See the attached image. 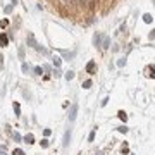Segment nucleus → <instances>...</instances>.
Listing matches in <instances>:
<instances>
[{
  "label": "nucleus",
  "mask_w": 155,
  "mask_h": 155,
  "mask_svg": "<svg viewBox=\"0 0 155 155\" xmlns=\"http://www.w3.org/2000/svg\"><path fill=\"white\" fill-rule=\"evenodd\" d=\"M60 64H62V60L59 59V57H55V59H53V66L55 67H60Z\"/></svg>",
  "instance_id": "obj_10"
},
{
  "label": "nucleus",
  "mask_w": 155,
  "mask_h": 155,
  "mask_svg": "<svg viewBox=\"0 0 155 155\" xmlns=\"http://www.w3.org/2000/svg\"><path fill=\"white\" fill-rule=\"evenodd\" d=\"M62 55H64V57H69V59L72 57V53H69V52H62Z\"/></svg>",
  "instance_id": "obj_25"
},
{
  "label": "nucleus",
  "mask_w": 155,
  "mask_h": 155,
  "mask_svg": "<svg viewBox=\"0 0 155 155\" xmlns=\"http://www.w3.org/2000/svg\"><path fill=\"white\" fill-rule=\"evenodd\" d=\"M34 74L42 76V74H43V67H34Z\"/></svg>",
  "instance_id": "obj_16"
},
{
  "label": "nucleus",
  "mask_w": 155,
  "mask_h": 155,
  "mask_svg": "<svg viewBox=\"0 0 155 155\" xmlns=\"http://www.w3.org/2000/svg\"><path fill=\"white\" fill-rule=\"evenodd\" d=\"M93 42H95V45H100V34H95Z\"/></svg>",
  "instance_id": "obj_20"
},
{
  "label": "nucleus",
  "mask_w": 155,
  "mask_h": 155,
  "mask_svg": "<svg viewBox=\"0 0 155 155\" xmlns=\"http://www.w3.org/2000/svg\"><path fill=\"white\" fill-rule=\"evenodd\" d=\"M24 143H28V145H33L34 143V136H33L31 133H28L26 136H24Z\"/></svg>",
  "instance_id": "obj_5"
},
{
  "label": "nucleus",
  "mask_w": 155,
  "mask_h": 155,
  "mask_svg": "<svg viewBox=\"0 0 155 155\" xmlns=\"http://www.w3.org/2000/svg\"><path fill=\"white\" fill-rule=\"evenodd\" d=\"M86 72H88V74H95V72H96V62H95V60H90V62L86 64Z\"/></svg>",
  "instance_id": "obj_1"
},
{
  "label": "nucleus",
  "mask_w": 155,
  "mask_h": 155,
  "mask_svg": "<svg viewBox=\"0 0 155 155\" xmlns=\"http://www.w3.org/2000/svg\"><path fill=\"white\" fill-rule=\"evenodd\" d=\"M153 2H155V0H153Z\"/></svg>",
  "instance_id": "obj_34"
},
{
  "label": "nucleus",
  "mask_w": 155,
  "mask_h": 155,
  "mask_svg": "<svg viewBox=\"0 0 155 155\" xmlns=\"http://www.w3.org/2000/svg\"><path fill=\"white\" fill-rule=\"evenodd\" d=\"M143 21H145L146 24H148V23H152V21H153V17H152V14H145V16H143Z\"/></svg>",
  "instance_id": "obj_6"
},
{
  "label": "nucleus",
  "mask_w": 155,
  "mask_h": 155,
  "mask_svg": "<svg viewBox=\"0 0 155 155\" xmlns=\"http://www.w3.org/2000/svg\"><path fill=\"white\" fill-rule=\"evenodd\" d=\"M0 26H2V28H7V26H9V21H7V19H2V21H0Z\"/></svg>",
  "instance_id": "obj_18"
},
{
  "label": "nucleus",
  "mask_w": 155,
  "mask_h": 155,
  "mask_svg": "<svg viewBox=\"0 0 155 155\" xmlns=\"http://www.w3.org/2000/svg\"><path fill=\"white\" fill-rule=\"evenodd\" d=\"M109 43H110V40L105 36V40H103V45H102V48H109Z\"/></svg>",
  "instance_id": "obj_17"
},
{
  "label": "nucleus",
  "mask_w": 155,
  "mask_h": 155,
  "mask_svg": "<svg viewBox=\"0 0 155 155\" xmlns=\"http://www.w3.org/2000/svg\"><path fill=\"white\" fill-rule=\"evenodd\" d=\"M124 64H126V60H119V62H117V66H119V67H122Z\"/></svg>",
  "instance_id": "obj_30"
},
{
  "label": "nucleus",
  "mask_w": 155,
  "mask_h": 155,
  "mask_svg": "<svg viewBox=\"0 0 155 155\" xmlns=\"http://www.w3.org/2000/svg\"><path fill=\"white\" fill-rule=\"evenodd\" d=\"M23 72H24V74H28V72H29V66H28L26 62H23Z\"/></svg>",
  "instance_id": "obj_12"
},
{
  "label": "nucleus",
  "mask_w": 155,
  "mask_h": 155,
  "mask_svg": "<svg viewBox=\"0 0 155 155\" xmlns=\"http://www.w3.org/2000/svg\"><path fill=\"white\" fill-rule=\"evenodd\" d=\"M14 110H16V115H21V107L17 102H14Z\"/></svg>",
  "instance_id": "obj_8"
},
{
  "label": "nucleus",
  "mask_w": 155,
  "mask_h": 155,
  "mask_svg": "<svg viewBox=\"0 0 155 155\" xmlns=\"http://www.w3.org/2000/svg\"><path fill=\"white\" fill-rule=\"evenodd\" d=\"M16 2H17V0H12V5H16Z\"/></svg>",
  "instance_id": "obj_31"
},
{
  "label": "nucleus",
  "mask_w": 155,
  "mask_h": 155,
  "mask_svg": "<svg viewBox=\"0 0 155 155\" xmlns=\"http://www.w3.org/2000/svg\"><path fill=\"white\" fill-rule=\"evenodd\" d=\"M40 145H42V146H43V148H47V146H48V145H50V141H48V140H47V138H45V140H42V141H40Z\"/></svg>",
  "instance_id": "obj_14"
},
{
  "label": "nucleus",
  "mask_w": 155,
  "mask_h": 155,
  "mask_svg": "<svg viewBox=\"0 0 155 155\" xmlns=\"http://www.w3.org/2000/svg\"><path fill=\"white\" fill-rule=\"evenodd\" d=\"M0 155H7V153H5V152H0Z\"/></svg>",
  "instance_id": "obj_32"
},
{
  "label": "nucleus",
  "mask_w": 155,
  "mask_h": 155,
  "mask_svg": "<svg viewBox=\"0 0 155 155\" xmlns=\"http://www.w3.org/2000/svg\"><path fill=\"white\" fill-rule=\"evenodd\" d=\"M148 71H150V72H148V76H150V78H155V66H152Z\"/></svg>",
  "instance_id": "obj_15"
},
{
  "label": "nucleus",
  "mask_w": 155,
  "mask_h": 155,
  "mask_svg": "<svg viewBox=\"0 0 155 155\" xmlns=\"http://www.w3.org/2000/svg\"><path fill=\"white\" fill-rule=\"evenodd\" d=\"M50 133H52L50 129H45V131H43V134H45V136H50Z\"/></svg>",
  "instance_id": "obj_29"
},
{
  "label": "nucleus",
  "mask_w": 155,
  "mask_h": 155,
  "mask_svg": "<svg viewBox=\"0 0 155 155\" xmlns=\"http://www.w3.org/2000/svg\"><path fill=\"white\" fill-rule=\"evenodd\" d=\"M148 38H150V40H155V29H152V31H150Z\"/></svg>",
  "instance_id": "obj_21"
},
{
  "label": "nucleus",
  "mask_w": 155,
  "mask_h": 155,
  "mask_svg": "<svg viewBox=\"0 0 155 155\" xmlns=\"http://www.w3.org/2000/svg\"><path fill=\"white\" fill-rule=\"evenodd\" d=\"M14 140H16V141H21V134H19V133H14Z\"/></svg>",
  "instance_id": "obj_22"
},
{
  "label": "nucleus",
  "mask_w": 155,
  "mask_h": 155,
  "mask_svg": "<svg viewBox=\"0 0 155 155\" xmlns=\"http://www.w3.org/2000/svg\"><path fill=\"white\" fill-rule=\"evenodd\" d=\"M14 155H26V153H24L21 148H16V150H14Z\"/></svg>",
  "instance_id": "obj_19"
},
{
  "label": "nucleus",
  "mask_w": 155,
  "mask_h": 155,
  "mask_svg": "<svg viewBox=\"0 0 155 155\" xmlns=\"http://www.w3.org/2000/svg\"><path fill=\"white\" fill-rule=\"evenodd\" d=\"M12 9H14V5H7V7H5V12H7V14H10V12H12Z\"/></svg>",
  "instance_id": "obj_23"
},
{
  "label": "nucleus",
  "mask_w": 155,
  "mask_h": 155,
  "mask_svg": "<svg viewBox=\"0 0 155 155\" xmlns=\"http://www.w3.org/2000/svg\"><path fill=\"white\" fill-rule=\"evenodd\" d=\"M0 47H9V36L5 33H0Z\"/></svg>",
  "instance_id": "obj_3"
},
{
  "label": "nucleus",
  "mask_w": 155,
  "mask_h": 155,
  "mask_svg": "<svg viewBox=\"0 0 155 155\" xmlns=\"http://www.w3.org/2000/svg\"><path fill=\"white\" fill-rule=\"evenodd\" d=\"M83 88H85V90H88V88H91V81H90V79H86V81L83 83Z\"/></svg>",
  "instance_id": "obj_13"
},
{
  "label": "nucleus",
  "mask_w": 155,
  "mask_h": 155,
  "mask_svg": "<svg viewBox=\"0 0 155 155\" xmlns=\"http://www.w3.org/2000/svg\"><path fill=\"white\" fill-rule=\"evenodd\" d=\"M107 102H109V98H103V100H102V103H100V105H102V107H105V105H107Z\"/></svg>",
  "instance_id": "obj_26"
},
{
  "label": "nucleus",
  "mask_w": 155,
  "mask_h": 155,
  "mask_svg": "<svg viewBox=\"0 0 155 155\" xmlns=\"http://www.w3.org/2000/svg\"><path fill=\"white\" fill-rule=\"evenodd\" d=\"M119 133H128V128H124V126H122V128H119Z\"/></svg>",
  "instance_id": "obj_27"
},
{
  "label": "nucleus",
  "mask_w": 155,
  "mask_h": 155,
  "mask_svg": "<svg viewBox=\"0 0 155 155\" xmlns=\"http://www.w3.org/2000/svg\"><path fill=\"white\" fill-rule=\"evenodd\" d=\"M95 155H103V153H102V152H98V153H95Z\"/></svg>",
  "instance_id": "obj_33"
},
{
  "label": "nucleus",
  "mask_w": 155,
  "mask_h": 155,
  "mask_svg": "<svg viewBox=\"0 0 155 155\" xmlns=\"http://www.w3.org/2000/svg\"><path fill=\"white\" fill-rule=\"evenodd\" d=\"M72 78H74V72H72V71H69V72H66V79H67V81H71V79H72Z\"/></svg>",
  "instance_id": "obj_11"
},
{
  "label": "nucleus",
  "mask_w": 155,
  "mask_h": 155,
  "mask_svg": "<svg viewBox=\"0 0 155 155\" xmlns=\"http://www.w3.org/2000/svg\"><path fill=\"white\" fill-rule=\"evenodd\" d=\"M119 119H121V121H124V122L128 121V114H126L124 110H121V112H119Z\"/></svg>",
  "instance_id": "obj_7"
},
{
  "label": "nucleus",
  "mask_w": 155,
  "mask_h": 155,
  "mask_svg": "<svg viewBox=\"0 0 155 155\" xmlns=\"http://www.w3.org/2000/svg\"><path fill=\"white\" fill-rule=\"evenodd\" d=\"M2 67H4V55L0 53V69H2Z\"/></svg>",
  "instance_id": "obj_24"
},
{
  "label": "nucleus",
  "mask_w": 155,
  "mask_h": 155,
  "mask_svg": "<svg viewBox=\"0 0 155 155\" xmlns=\"http://www.w3.org/2000/svg\"><path fill=\"white\" fill-rule=\"evenodd\" d=\"M19 55H21V57H24V48H23V47L19 48Z\"/></svg>",
  "instance_id": "obj_28"
},
{
  "label": "nucleus",
  "mask_w": 155,
  "mask_h": 155,
  "mask_svg": "<svg viewBox=\"0 0 155 155\" xmlns=\"http://www.w3.org/2000/svg\"><path fill=\"white\" fill-rule=\"evenodd\" d=\"M69 141H71V129H67V131H66V134H64L62 146H64V148H67V146H69Z\"/></svg>",
  "instance_id": "obj_4"
},
{
  "label": "nucleus",
  "mask_w": 155,
  "mask_h": 155,
  "mask_svg": "<svg viewBox=\"0 0 155 155\" xmlns=\"http://www.w3.org/2000/svg\"><path fill=\"white\" fill-rule=\"evenodd\" d=\"M76 117H78V105L74 103V105L71 107V112H69V121L72 122V121H76Z\"/></svg>",
  "instance_id": "obj_2"
},
{
  "label": "nucleus",
  "mask_w": 155,
  "mask_h": 155,
  "mask_svg": "<svg viewBox=\"0 0 155 155\" xmlns=\"http://www.w3.org/2000/svg\"><path fill=\"white\" fill-rule=\"evenodd\" d=\"M95 134H96V128H95V129L90 133V136H88V141H93V140H95Z\"/></svg>",
  "instance_id": "obj_9"
}]
</instances>
